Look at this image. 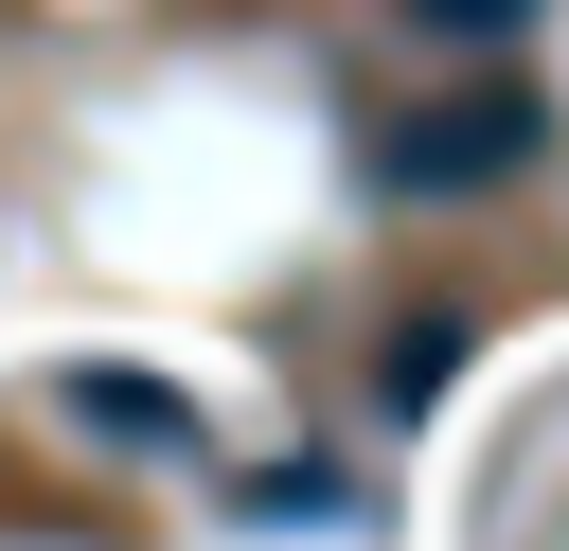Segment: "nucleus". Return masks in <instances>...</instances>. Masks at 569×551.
Wrapping results in <instances>:
<instances>
[{"mask_svg": "<svg viewBox=\"0 0 569 551\" xmlns=\"http://www.w3.org/2000/svg\"><path fill=\"white\" fill-rule=\"evenodd\" d=\"M533 142H551V107L498 71V89H462V107H409V124L373 142V196H498Z\"/></svg>", "mask_w": 569, "mask_h": 551, "instance_id": "obj_1", "label": "nucleus"}, {"mask_svg": "<svg viewBox=\"0 0 569 551\" xmlns=\"http://www.w3.org/2000/svg\"><path fill=\"white\" fill-rule=\"evenodd\" d=\"M71 409H89V444H196L178 373H71Z\"/></svg>", "mask_w": 569, "mask_h": 551, "instance_id": "obj_2", "label": "nucleus"}, {"mask_svg": "<svg viewBox=\"0 0 569 551\" xmlns=\"http://www.w3.org/2000/svg\"><path fill=\"white\" fill-rule=\"evenodd\" d=\"M445 373H462V320H391V338H373V409H391V427H427Z\"/></svg>", "mask_w": 569, "mask_h": 551, "instance_id": "obj_3", "label": "nucleus"}, {"mask_svg": "<svg viewBox=\"0 0 569 551\" xmlns=\"http://www.w3.org/2000/svg\"><path fill=\"white\" fill-rule=\"evenodd\" d=\"M409 18H427V36H462V53H498V36L533 18V0H409Z\"/></svg>", "mask_w": 569, "mask_h": 551, "instance_id": "obj_4", "label": "nucleus"}]
</instances>
